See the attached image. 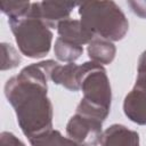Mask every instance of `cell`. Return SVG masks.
Instances as JSON below:
<instances>
[{
    "label": "cell",
    "instance_id": "cell-1",
    "mask_svg": "<svg viewBox=\"0 0 146 146\" xmlns=\"http://www.w3.org/2000/svg\"><path fill=\"white\" fill-rule=\"evenodd\" d=\"M57 64L52 59L30 64L5 84V96L29 139L52 129L54 111L47 91L50 73Z\"/></svg>",
    "mask_w": 146,
    "mask_h": 146
},
{
    "label": "cell",
    "instance_id": "cell-2",
    "mask_svg": "<svg viewBox=\"0 0 146 146\" xmlns=\"http://www.w3.org/2000/svg\"><path fill=\"white\" fill-rule=\"evenodd\" d=\"M79 84L83 96L75 112L105 121L111 110L112 89L104 66L91 60L81 64Z\"/></svg>",
    "mask_w": 146,
    "mask_h": 146
},
{
    "label": "cell",
    "instance_id": "cell-3",
    "mask_svg": "<svg viewBox=\"0 0 146 146\" xmlns=\"http://www.w3.org/2000/svg\"><path fill=\"white\" fill-rule=\"evenodd\" d=\"M80 21L96 38L108 41L122 40L129 30V22L114 1H87L78 5Z\"/></svg>",
    "mask_w": 146,
    "mask_h": 146
},
{
    "label": "cell",
    "instance_id": "cell-4",
    "mask_svg": "<svg viewBox=\"0 0 146 146\" xmlns=\"http://www.w3.org/2000/svg\"><path fill=\"white\" fill-rule=\"evenodd\" d=\"M19 51L29 58H42L51 48L52 32L38 16L32 5L30 10L19 17L8 18Z\"/></svg>",
    "mask_w": 146,
    "mask_h": 146
},
{
    "label": "cell",
    "instance_id": "cell-5",
    "mask_svg": "<svg viewBox=\"0 0 146 146\" xmlns=\"http://www.w3.org/2000/svg\"><path fill=\"white\" fill-rule=\"evenodd\" d=\"M103 122L97 117L75 112L66 124V135L70 139L79 144L96 146L100 143Z\"/></svg>",
    "mask_w": 146,
    "mask_h": 146
},
{
    "label": "cell",
    "instance_id": "cell-6",
    "mask_svg": "<svg viewBox=\"0 0 146 146\" xmlns=\"http://www.w3.org/2000/svg\"><path fill=\"white\" fill-rule=\"evenodd\" d=\"M125 116L139 125H146V71H137L133 88L123 100Z\"/></svg>",
    "mask_w": 146,
    "mask_h": 146
},
{
    "label": "cell",
    "instance_id": "cell-7",
    "mask_svg": "<svg viewBox=\"0 0 146 146\" xmlns=\"http://www.w3.org/2000/svg\"><path fill=\"white\" fill-rule=\"evenodd\" d=\"M79 3L67 1H40L32 2V7L38 16L49 29H57V25L70 18L71 13Z\"/></svg>",
    "mask_w": 146,
    "mask_h": 146
},
{
    "label": "cell",
    "instance_id": "cell-8",
    "mask_svg": "<svg viewBox=\"0 0 146 146\" xmlns=\"http://www.w3.org/2000/svg\"><path fill=\"white\" fill-rule=\"evenodd\" d=\"M100 146H140L139 135L123 124L114 123L103 131Z\"/></svg>",
    "mask_w": 146,
    "mask_h": 146
},
{
    "label": "cell",
    "instance_id": "cell-9",
    "mask_svg": "<svg viewBox=\"0 0 146 146\" xmlns=\"http://www.w3.org/2000/svg\"><path fill=\"white\" fill-rule=\"evenodd\" d=\"M57 33L58 38L63 39L64 41L81 47L88 44L95 38L94 34L84 27L80 19L74 18H67L62 21L57 25Z\"/></svg>",
    "mask_w": 146,
    "mask_h": 146
},
{
    "label": "cell",
    "instance_id": "cell-10",
    "mask_svg": "<svg viewBox=\"0 0 146 146\" xmlns=\"http://www.w3.org/2000/svg\"><path fill=\"white\" fill-rule=\"evenodd\" d=\"M79 75L80 65L75 63H68L65 65L57 64L50 73V80L55 84L63 86L70 91H79Z\"/></svg>",
    "mask_w": 146,
    "mask_h": 146
},
{
    "label": "cell",
    "instance_id": "cell-11",
    "mask_svg": "<svg viewBox=\"0 0 146 146\" xmlns=\"http://www.w3.org/2000/svg\"><path fill=\"white\" fill-rule=\"evenodd\" d=\"M87 51L91 62L103 66L108 65L114 60L116 55V47L112 41L96 36L88 43Z\"/></svg>",
    "mask_w": 146,
    "mask_h": 146
},
{
    "label": "cell",
    "instance_id": "cell-12",
    "mask_svg": "<svg viewBox=\"0 0 146 146\" xmlns=\"http://www.w3.org/2000/svg\"><path fill=\"white\" fill-rule=\"evenodd\" d=\"M83 52V47L76 46L73 43H70L67 41H64L60 38H57L54 44V54L56 58L60 62L65 63H74L76 59L80 58V56Z\"/></svg>",
    "mask_w": 146,
    "mask_h": 146
},
{
    "label": "cell",
    "instance_id": "cell-13",
    "mask_svg": "<svg viewBox=\"0 0 146 146\" xmlns=\"http://www.w3.org/2000/svg\"><path fill=\"white\" fill-rule=\"evenodd\" d=\"M64 136L55 129L46 131L39 136L29 139L31 146H62Z\"/></svg>",
    "mask_w": 146,
    "mask_h": 146
},
{
    "label": "cell",
    "instance_id": "cell-14",
    "mask_svg": "<svg viewBox=\"0 0 146 146\" xmlns=\"http://www.w3.org/2000/svg\"><path fill=\"white\" fill-rule=\"evenodd\" d=\"M31 5L32 2L30 1H1L0 8L8 18H14L25 15L30 10Z\"/></svg>",
    "mask_w": 146,
    "mask_h": 146
},
{
    "label": "cell",
    "instance_id": "cell-15",
    "mask_svg": "<svg viewBox=\"0 0 146 146\" xmlns=\"http://www.w3.org/2000/svg\"><path fill=\"white\" fill-rule=\"evenodd\" d=\"M1 51H2V64H1V70H11L15 68L19 65L21 63V56L18 55L17 50L7 42L1 43Z\"/></svg>",
    "mask_w": 146,
    "mask_h": 146
},
{
    "label": "cell",
    "instance_id": "cell-16",
    "mask_svg": "<svg viewBox=\"0 0 146 146\" xmlns=\"http://www.w3.org/2000/svg\"><path fill=\"white\" fill-rule=\"evenodd\" d=\"M0 146H26L13 132L2 131L0 135Z\"/></svg>",
    "mask_w": 146,
    "mask_h": 146
},
{
    "label": "cell",
    "instance_id": "cell-17",
    "mask_svg": "<svg viewBox=\"0 0 146 146\" xmlns=\"http://www.w3.org/2000/svg\"><path fill=\"white\" fill-rule=\"evenodd\" d=\"M128 6L132 13L140 18H146V0L144 1H128Z\"/></svg>",
    "mask_w": 146,
    "mask_h": 146
},
{
    "label": "cell",
    "instance_id": "cell-18",
    "mask_svg": "<svg viewBox=\"0 0 146 146\" xmlns=\"http://www.w3.org/2000/svg\"><path fill=\"white\" fill-rule=\"evenodd\" d=\"M137 71H146V50H144L138 59Z\"/></svg>",
    "mask_w": 146,
    "mask_h": 146
},
{
    "label": "cell",
    "instance_id": "cell-19",
    "mask_svg": "<svg viewBox=\"0 0 146 146\" xmlns=\"http://www.w3.org/2000/svg\"><path fill=\"white\" fill-rule=\"evenodd\" d=\"M62 146H87V145H82V144H79L72 139H70L68 137H64L63 139V143H62Z\"/></svg>",
    "mask_w": 146,
    "mask_h": 146
}]
</instances>
